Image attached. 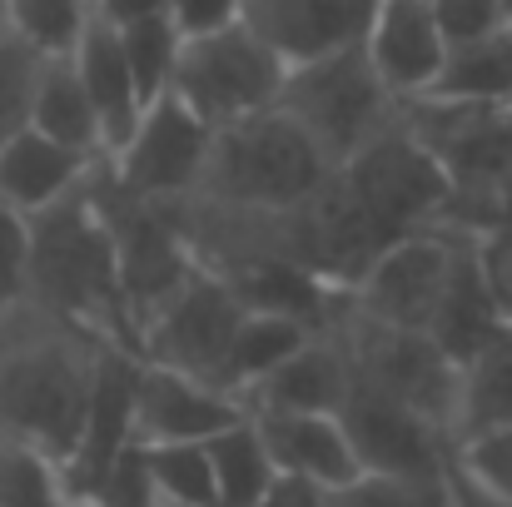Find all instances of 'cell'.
Instances as JSON below:
<instances>
[{
  "mask_svg": "<svg viewBox=\"0 0 512 507\" xmlns=\"http://www.w3.org/2000/svg\"><path fill=\"white\" fill-rule=\"evenodd\" d=\"M105 338L35 309H0V438L60 468L70 453Z\"/></svg>",
  "mask_w": 512,
  "mask_h": 507,
  "instance_id": "obj_1",
  "label": "cell"
},
{
  "mask_svg": "<svg viewBox=\"0 0 512 507\" xmlns=\"http://www.w3.org/2000/svg\"><path fill=\"white\" fill-rule=\"evenodd\" d=\"M25 299L45 314H60L105 343L135 353V324L120 299L110 234L90 199V174L50 209L30 214V289ZM140 358V353H135Z\"/></svg>",
  "mask_w": 512,
  "mask_h": 507,
  "instance_id": "obj_2",
  "label": "cell"
},
{
  "mask_svg": "<svg viewBox=\"0 0 512 507\" xmlns=\"http://www.w3.org/2000/svg\"><path fill=\"white\" fill-rule=\"evenodd\" d=\"M329 174L334 165L309 145V135L269 105L259 115L209 130L194 199L229 209H289L319 194Z\"/></svg>",
  "mask_w": 512,
  "mask_h": 507,
  "instance_id": "obj_3",
  "label": "cell"
},
{
  "mask_svg": "<svg viewBox=\"0 0 512 507\" xmlns=\"http://www.w3.org/2000/svg\"><path fill=\"white\" fill-rule=\"evenodd\" d=\"M274 110L289 115L334 169L343 160H353L373 135H383L398 120V100L373 75L363 45L324 55V60L289 65Z\"/></svg>",
  "mask_w": 512,
  "mask_h": 507,
  "instance_id": "obj_4",
  "label": "cell"
},
{
  "mask_svg": "<svg viewBox=\"0 0 512 507\" xmlns=\"http://www.w3.org/2000/svg\"><path fill=\"white\" fill-rule=\"evenodd\" d=\"M90 199H95L100 224H105V234H110L120 299H125L135 338H140V324L189 279L194 254L184 249V239H179V229L170 224L165 204L120 189L115 174L105 169V160L90 169Z\"/></svg>",
  "mask_w": 512,
  "mask_h": 507,
  "instance_id": "obj_5",
  "label": "cell"
},
{
  "mask_svg": "<svg viewBox=\"0 0 512 507\" xmlns=\"http://www.w3.org/2000/svg\"><path fill=\"white\" fill-rule=\"evenodd\" d=\"M284 60L244 25H224L209 35H194L179 45L170 95L209 130L234 125L244 115H259L279 100Z\"/></svg>",
  "mask_w": 512,
  "mask_h": 507,
  "instance_id": "obj_6",
  "label": "cell"
},
{
  "mask_svg": "<svg viewBox=\"0 0 512 507\" xmlns=\"http://www.w3.org/2000/svg\"><path fill=\"white\" fill-rule=\"evenodd\" d=\"M403 130L438 160L448 179V204H478L512 184V105H463V100H398Z\"/></svg>",
  "mask_w": 512,
  "mask_h": 507,
  "instance_id": "obj_7",
  "label": "cell"
},
{
  "mask_svg": "<svg viewBox=\"0 0 512 507\" xmlns=\"http://www.w3.org/2000/svg\"><path fill=\"white\" fill-rule=\"evenodd\" d=\"M339 428L353 448L358 473H378V478H403V483H428L443 488L448 468H453V438L423 418L418 408H408L403 398L383 393L378 383L358 378L348 383L339 403Z\"/></svg>",
  "mask_w": 512,
  "mask_h": 507,
  "instance_id": "obj_8",
  "label": "cell"
},
{
  "mask_svg": "<svg viewBox=\"0 0 512 507\" xmlns=\"http://www.w3.org/2000/svg\"><path fill=\"white\" fill-rule=\"evenodd\" d=\"M334 174L353 194V204L373 219V229L388 234V239H403L413 229L438 224V214H443V204L453 194L438 160L403 130V120H393L383 135H373Z\"/></svg>",
  "mask_w": 512,
  "mask_h": 507,
  "instance_id": "obj_9",
  "label": "cell"
},
{
  "mask_svg": "<svg viewBox=\"0 0 512 507\" xmlns=\"http://www.w3.org/2000/svg\"><path fill=\"white\" fill-rule=\"evenodd\" d=\"M334 334L343 338L348 358H353V373L378 383L383 393L403 398L408 408H418L423 418H433L448 438H453V403H458V363L433 343L428 334H413V329H388V324H373L363 314H353L343 304Z\"/></svg>",
  "mask_w": 512,
  "mask_h": 507,
  "instance_id": "obj_10",
  "label": "cell"
},
{
  "mask_svg": "<svg viewBox=\"0 0 512 507\" xmlns=\"http://www.w3.org/2000/svg\"><path fill=\"white\" fill-rule=\"evenodd\" d=\"M453 254H458V234L453 229H438V224L413 229V234L383 244L378 259L348 289V309L363 314V319H373V324L423 334L428 319H433V309H438V299H443Z\"/></svg>",
  "mask_w": 512,
  "mask_h": 507,
  "instance_id": "obj_11",
  "label": "cell"
},
{
  "mask_svg": "<svg viewBox=\"0 0 512 507\" xmlns=\"http://www.w3.org/2000/svg\"><path fill=\"white\" fill-rule=\"evenodd\" d=\"M239 319H244V304L234 299V289H229L214 269L194 264L189 279L140 324L135 353H140L145 363L179 368V373H189V378L214 383L219 358H224L229 334H234Z\"/></svg>",
  "mask_w": 512,
  "mask_h": 507,
  "instance_id": "obj_12",
  "label": "cell"
},
{
  "mask_svg": "<svg viewBox=\"0 0 512 507\" xmlns=\"http://www.w3.org/2000/svg\"><path fill=\"white\" fill-rule=\"evenodd\" d=\"M204 150H209V125H199L174 95H160L155 105H145L135 135L115 155H105V169L115 174L120 189L170 204L194 194Z\"/></svg>",
  "mask_w": 512,
  "mask_h": 507,
  "instance_id": "obj_13",
  "label": "cell"
},
{
  "mask_svg": "<svg viewBox=\"0 0 512 507\" xmlns=\"http://www.w3.org/2000/svg\"><path fill=\"white\" fill-rule=\"evenodd\" d=\"M135 368L140 358L120 343H105L100 348V363H95V383H90V403H85V418H80V433L70 443V453L60 458L55 473V493L60 503L80 507L95 483L105 478V468L135 443L130 438V413H135Z\"/></svg>",
  "mask_w": 512,
  "mask_h": 507,
  "instance_id": "obj_14",
  "label": "cell"
},
{
  "mask_svg": "<svg viewBox=\"0 0 512 507\" xmlns=\"http://www.w3.org/2000/svg\"><path fill=\"white\" fill-rule=\"evenodd\" d=\"M239 418H244V403L229 398L224 388L140 358V368H135V413H130V438L140 448L204 443V438L224 433Z\"/></svg>",
  "mask_w": 512,
  "mask_h": 507,
  "instance_id": "obj_15",
  "label": "cell"
},
{
  "mask_svg": "<svg viewBox=\"0 0 512 507\" xmlns=\"http://www.w3.org/2000/svg\"><path fill=\"white\" fill-rule=\"evenodd\" d=\"M239 20L289 65L363 45L373 0H244Z\"/></svg>",
  "mask_w": 512,
  "mask_h": 507,
  "instance_id": "obj_16",
  "label": "cell"
},
{
  "mask_svg": "<svg viewBox=\"0 0 512 507\" xmlns=\"http://www.w3.org/2000/svg\"><path fill=\"white\" fill-rule=\"evenodd\" d=\"M363 55L393 100L428 95L448 45L433 25L428 0H373V20L363 30Z\"/></svg>",
  "mask_w": 512,
  "mask_h": 507,
  "instance_id": "obj_17",
  "label": "cell"
},
{
  "mask_svg": "<svg viewBox=\"0 0 512 507\" xmlns=\"http://www.w3.org/2000/svg\"><path fill=\"white\" fill-rule=\"evenodd\" d=\"M353 383V358L334 329L309 334L274 373H264L239 403L244 413H339Z\"/></svg>",
  "mask_w": 512,
  "mask_h": 507,
  "instance_id": "obj_18",
  "label": "cell"
},
{
  "mask_svg": "<svg viewBox=\"0 0 512 507\" xmlns=\"http://www.w3.org/2000/svg\"><path fill=\"white\" fill-rule=\"evenodd\" d=\"M249 423L279 478H299L324 493L358 478L353 448L334 413H249Z\"/></svg>",
  "mask_w": 512,
  "mask_h": 507,
  "instance_id": "obj_19",
  "label": "cell"
},
{
  "mask_svg": "<svg viewBox=\"0 0 512 507\" xmlns=\"http://www.w3.org/2000/svg\"><path fill=\"white\" fill-rule=\"evenodd\" d=\"M70 60H75V75H80V85H85V95H90V105H95L100 145H105V155H115V150L135 135V125H140V115H145L140 90H135V80H130V65H125V55H120V35H115L105 20H95V10H90V20H85V30H80Z\"/></svg>",
  "mask_w": 512,
  "mask_h": 507,
  "instance_id": "obj_20",
  "label": "cell"
},
{
  "mask_svg": "<svg viewBox=\"0 0 512 507\" xmlns=\"http://www.w3.org/2000/svg\"><path fill=\"white\" fill-rule=\"evenodd\" d=\"M458 234V229H453ZM503 329V314L488 294V279L478 269V254H473V239L458 234V254H453V269H448V284H443V299L428 319L423 334L433 338L453 363H463L473 348H483L488 338Z\"/></svg>",
  "mask_w": 512,
  "mask_h": 507,
  "instance_id": "obj_21",
  "label": "cell"
},
{
  "mask_svg": "<svg viewBox=\"0 0 512 507\" xmlns=\"http://www.w3.org/2000/svg\"><path fill=\"white\" fill-rule=\"evenodd\" d=\"M100 160H85L35 130H20L5 150H0V199L10 209H20L25 219L50 209L55 199H65L75 184H85V174Z\"/></svg>",
  "mask_w": 512,
  "mask_h": 507,
  "instance_id": "obj_22",
  "label": "cell"
},
{
  "mask_svg": "<svg viewBox=\"0 0 512 507\" xmlns=\"http://www.w3.org/2000/svg\"><path fill=\"white\" fill-rule=\"evenodd\" d=\"M498 428H512V324H503L483 348H473L458 363L453 448Z\"/></svg>",
  "mask_w": 512,
  "mask_h": 507,
  "instance_id": "obj_23",
  "label": "cell"
},
{
  "mask_svg": "<svg viewBox=\"0 0 512 507\" xmlns=\"http://www.w3.org/2000/svg\"><path fill=\"white\" fill-rule=\"evenodd\" d=\"M30 130L65 145V150H75V155H85V160H105L100 120H95V105H90L70 55H45L40 60L35 100H30Z\"/></svg>",
  "mask_w": 512,
  "mask_h": 507,
  "instance_id": "obj_24",
  "label": "cell"
},
{
  "mask_svg": "<svg viewBox=\"0 0 512 507\" xmlns=\"http://www.w3.org/2000/svg\"><path fill=\"white\" fill-rule=\"evenodd\" d=\"M428 95L463 105H512V25L468 45H448Z\"/></svg>",
  "mask_w": 512,
  "mask_h": 507,
  "instance_id": "obj_25",
  "label": "cell"
},
{
  "mask_svg": "<svg viewBox=\"0 0 512 507\" xmlns=\"http://www.w3.org/2000/svg\"><path fill=\"white\" fill-rule=\"evenodd\" d=\"M314 329L284 319V314H259V309H244V319L234 324L229 348L219 358V373H214V388H224L229 398H244L264 373H274L304 338Z\"/></svg>",
  "mask_w": 512,
  "mask_h": 507,
  "instance_id": "obj_26",
  "label": "cell"
},
{
  "mask_svg": "<svg viewBox=\"0 0 512 507\" xmlns=\"http://www.w3.org/2000/svg\"><path fill=\"white\" fill-rule=\"evenodd\" d=\"M204 458H209V478H214V507H254L279 478L249 413L239 423H229L224 433L204 438Z\"/></svg>",
  "mask_w": 512,
  "mask_h": 507,
  "instance_id": "obj_27",
  "label": "cell"
},
{
  "mask_svg": "<svg viewBox=\"0 0 512 507\" xmlns=\"http://www.w3.org/2000/svg\"><path fill=\"white\" fill-rule=\"evenodd\" d=\"M140 458H145V473H150L160 507H214V478H209L204 443H155V448H140Z\"/></svg>",
  "mask_w": 512,
  "mask_h": 507,
  "instance_id": "obj_28",
  "label": "cell"
},
{
  "mask_svg": "<svg viewBox=\"0 0 512 507\" xmlns=\"http://www.w3.org/2000/svg\"><path fill=\"white\" fill-rule=\"evenodd\" d=\"M115 35H120V55L130 65V80L140 90V105H155L160 95H170L174 60H179V45H184V35L170 25V15L130 25V30H115Z\"/></svg>",
  "mask_w": 512,
  "mask_h": 507,
  "instance_id": "obj_29",
  "label": "cell"
},
{
  "mask_svg": "<svg viewBox=\"0 0 512 507\" xmlns=\"http://www.w3.org/2000/svg\"><path fill=\"white\" fill-rule=\"evenodd\" d=\"M90 20V0H5V30L40 55H70Z\"/></svg>",
  "mask_w": 512,
  "mask_h": 507,
  "instance_id": "obj_30",
  "label": "cell"
},
{
  "mask_svg": "<svg viewBox=\"0 0 512 507\" xmlns=\"http://www.w3.org/2000/svg\"><path fill=\"white\" fill-rule=\"evenodd\" d=\"M40 50L25 45L20 35L0 30V150L30 130V100H35V80H40Z\"/></svg>",
  "mask_w": 512,
  "mask_h": 507,
  "instance_id": "obj_31",
  "label": "cell"
},
{
  "mask_svg": "<svg viewBox=\"0 0 512 507\" xmlns=\"http://www.w3.org/2000/svg\"><path fill=\"white\" fill-rule=\"evenodd\" d=\"M329 507H448V483L428 488V483L358 473V478H348L343 488L329 493Z\"/></svg>",
  "mask_w": 512,
  "mask_h": 507,
  "instance_id": "obj_32",
  "label": "cell"
},
{
  "mask_svg": "<svg viewBox=\"0 0 512 507\" xmlns=\"http://www.w3.org/2000/svg\"><path fill=\"white\" fill-rule=\"evenodd\" d=\"M55 473L35 453L0 438V507H55Z\"/></svg>",
  "mask_w": 512,
  "mask_h": 507,
  "instance_id": "obj_33",
  "label": "cell"
},
{
  "mask_svg": "<svg viewBox=\"0 0 512 507\" xmlns=\"http://www.w3.org/2000/svg\"><path fill=\"white\" fill-rule=\"evenodd\" d=\"M453 463L478 488H488L493 498H508L512 503V428H498V433H483V438L458 443L453 448Z\"/></svg>",
  "mask_w": 512,
  "mask_h": 507,
  "instance_id": "obj_34",
  "label": "cell"
},
{
  "mask_svg": "<svg viewBox=\"0 0 512 507\" xmlns=\"http://www.w3.org/2000/svg\"><path fill=\"white\" fill-rule=\"evenodd\" d=\"M30 289V219L0 199V309L25 304Z\"/></svg>",
  "mask_w": 512,
  "mask_h": 507,
  "instance_id": "obj_35",
  "label": "cell"
},
{
  "mask_svg": "<svg viewBox=\"0 0 512 507\" xmlns=\"http://www.w3.org/2000/svg\"><path fill=\"white\" fill-rule=\"evenodd\" d=\"M428 10H433L443 45H468V40H483L508 25L498 0H428Z\"/></svg>",
  "mask_w": 512,
  "mask_h": 507,
  "instance_id": "obj_36",
  "label": "cell"
},
{
  "mask_svg": "<svg viewBox=\"0 0 512 507\" xmlns=\"http://www.w3.org/2000/svg\"><path fill=\"white\" fill-rule=\"evenodd\" d=\"M478 269L488 279V294L503 314V324H512V229H488V234H468Z\"/></svg>",
  "mask_w": 512,
  "mask_h": 507,
  "instance_id": "obj_37",
  "label": "cell"
},
{
  "mask_svg": "<svg viewBox=\"0 0 512 507\" xmlns=\"http://www.w3.org/2000/svg\"><path fill=\"white\" fill-rule=\"evenodd\" d=\"M438 229H458V234H488V229H512V184L498 194L478 199V204H453L438 214Z\"/></svg>",
  "mask_w": 512,
  "mask_h": 507,
  "instance_id": "obj_38",
  "label": "cell"
},
{
  "mask_svg": "<svg viewBox=\"0 0 512 507\" xmlns=\"http://www.w3.org/2000/svg\"><path fill=\"white\" fill-rule=\"evenodd\" d=\"M239 10H244V0H165V15H170V25L184 40L234 25Z\"/></svg>",
  "mask_w": 512,
  "mask_h": 507,
  "instance_id": "obj_39",
  "label": "cell"
},
{
  "mask_svg": "<svg viewBox=\"0 0 512 507\" xmlns=\"http://www.w3.org/2000/svg\"><path fill=\"white\" fill-rule=\"evenodd\" d=\"M95 20H105L110 30H130V25H145V20H160L165 15V0H90Z\"/></svg>",
  "mask_w": 512,
  "mask_h": 507,
  "instance_id": "obj_40",
  "label": "cell"
},
{
  "mask_svg": "<svg viewBox=\"0 0 512 507\" xmlns=\"http://www.w3.org/2000/svg\"><path fill=\"white\" fill-rule=\"evenodd\" d=\"M254 507H329V493L314 483H299V478H274L269 493Z\"/></svg>",
  "mask_w": 512,
  "mask_h": 507,
  "instance_id": "obj_41",
  "label": "cell"
},
{
  "mask_svg": "<svg viewBox=\"0 0 512 507\" xmlns=\"http://www.w3.org/2000/svg\"><path fill=\"white\" fill-rule=\"evenodd\" d=\"M448 507H512L508 498H493L488 488H478L458 463L448 468Z\"/></svg>",
  "mask_w": 512,
  "mask_h": 507,
  "instance_id": "obj_42",
  "label": "cell"
},
{
  "mask_svg": "<svg viewBox=\"0 0 512 507\" xmlns=\"http://www.w3.org/2000/svg\"><path fill=\"white\" fill-rule=\"evenodd\" d=\"M498 10H503V20L512 25V0H498Z\"/></svg>",
  "mask_w": 512,
  "mask_h": 507,
  "instance_id": "obj_43",
  "label": "cell"
},
{
  "mask_svg": "<svg viewBox=\"0 0 512 507\" xmlns=\"http://www.w3.org/2000/svg\"><path fill=\"white\" fill-rule=\"evenodd\" d=\"M0 30H5V0H0Z\"/></svg>",
  "mask_w": 512,
  "mask_h": 507,
  "instance_id": "obj_44",
  "label": "cell"
}]
</instances>
